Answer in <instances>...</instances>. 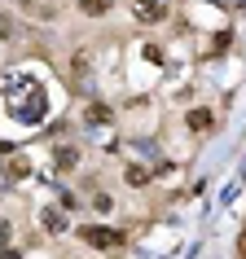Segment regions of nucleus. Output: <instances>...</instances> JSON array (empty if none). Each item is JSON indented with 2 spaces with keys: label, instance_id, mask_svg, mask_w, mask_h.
I'll use <instances>...</instances> for the list:
<instances>
[{
  "label": "nucleus",
  "instance_id": "obj_1",
  "mask_svg": "<svg viewBox=\"0 0 246 259\" xmlns=\"http://www.w3.org/2000/svg\"><path fill=\"white\" fill-rule=\"evenodd\" d=\"M75 237H79L88 250H97V255H114V250L128 246V233L114 229V224H106V220H97V224H75Z\"/></svg>",
  "mask_w": 246,
  "mask_h": 259
},
{
  "label": "nucleus",
  "instance_id": "obj_2",
  "mask_svg": "<svg viewBox=\"0 0 246 259\" xmlns=\"http://www.w3.org/2000/svg\"><path fill=\"white\" fill-rule=\"evenodd\" d=\"M128 9H132V18H137L141 27H163L167 14H172L163 0H128Z\"/></svg>",
  "mask_w": 246,
  "mask_h": 259
},
{
  "label": "nucleus",
  "instance_id": "obj_3",
  "mask_svg": "<svg viewBox=\"0 0 246 259\" xmlns=\"http://www.w3.org/2000/svg\"><path fill=\"white\" fill-rule=\"evenodd\" d=\"M79 163H84V150L75 145V141H57L53 145V171L70 176V171H79Z\"/></svg>",
  "mask_w": 246,
  "mask_h": 259
},
{
  "label": "nucleus",
  "instance_id": "obj_4",
  "mask_svg": "<svg viewBox=\"0 0 246 259\" xmlns=\"http://www.w3.org/2000/svg\"><path fill=\"white\" fill-rule=\"evenodd\" d=\"M40 224L53 233V237H66V233H75V215H66L57 202H53V206H40Z\"/></svg>",
  "mask_w": 246,
  "mask_h": 259
},
{
  "label": "nucleus",
  "instance_id": "obj_5",
  "mask_svg": "<svg viewBox=\"0 0 246 259\" xmlns=\"http://www.w3.org/2000/svg\"><path fill=\"white\" fill-rule=\"evenodd\" d=\"M185 127H189L193 137H211V132H216V110L211 106H193L189 114H185Z\"/></svg>",
  "mask_w": 246,
  "mask_h": 259
},
{
  "label": "nucleus",
  "instance_id": "obj_6",
  "mask_svg": "<svg viewBox=\"0 0 246 259\" xmlns=\"http://www.w3.org/2000/svg\"><path fill=\"white\" fill-rule=\"evenodd\" d=\"M154 176H158V171L145 167V163H123V185H128V189H150Z\"/></svg>",
  "mask_w": 246,
  "mask_h": 259
},
{
  "label": "nucleus",
  "instance_id": "obj_7",
  "mask_svg": "<svg viewBox=\"0 0 246 259\" xmlns=\"http://www.w3.org/2000/svg\"><path fill=\"white\" fill-rule=\"evenodd\" d=\"M114 206H119V202H114V193H110V189H93V193H88V215L110 220V215H114Z\"/></svg>",
  "mask_w": 246,
  "mask_h": 259
},
{
  "label": "nucleus",
  "instance_id": "obj_8",
  "mask_svg": "<svg viewBox=\"0 0 246 259\" xmlns=\"http://www.w3.org/2000/svg\"><path fill=\"white\" fill-rule=\"evenodd\" d=\"M18 9H22L27 18H44V22H53V18H57L53 0H18Z\"/></svg>",
  "mask_w": 246,
  "mask_h": 259
},
{
  "label": "nucleus",
  "instance_id": "obj_9",
  "mask_svg": "<svg viewBox=\"0 0 246 259\" xmlns=\"http://www.w3.org/2000/svg\"><path fill=\"white\" fill-rule=\"evenodd\" d=\"M57 206H62L66 215H75V220H79L84 211H88V202L79 198V189H62V193H57Z\"/></svg>",
  "mask_w": 246,
  "mask_h": 259
},
{
  "label": "nucleus",
  "instance_id": "obj_10",
  "mask_svg": "<svg viewBox=\"0 0 246 259\" xmlns=\"http://www.w3.org/2000/svg\"><path fill=\"white\" fill-rule=\"evenodd\" d=\"M88 127H106V123H114V110L106 106V101H88Z\"/></svg>",
  "mask_w": 246,
  "mask_h": 259
},
{
  "label": "nucleus",
  "instance_id": "obj_11",
  "mask_svg": "<svg viewBox=\"0 0 246 259\" xmlns=\"http://www.w3.org/2000/svg\"><path fill=\"white\" fill-rule=\"evenodd\" d=\"M75 9H79L84 18H110L114 0H75Z\"/></svg>",
  "mask_w": 246,
  "mask_h": 259
},
{
  "label": "nucleus",
  "instance_id": "obj_12",
  "mask_svg": "<svg viewBox=\"0 0 246 259\" xmlns=\"http://www.w3.org/2000/svg\"><path fill=\"white\" fill-rule=\"evenodd\" d=\"M5 176H9V180H27L31 176V163L22 158V154H14V158L5 163Z\"/></svg>",
  "mask_w": 246,
  "mask_h": 259
},
{
  "label": "nucleus",
  "instance_id": "obj_13",
  "mask_svg": "<svg viewBox=\"0 0 246 259\" xmlns=\"http://www.w3.org/2000/svg\"><path fill=\"white\" fill-rule=\"evenodd\" d=\"M70 62H75V66H70V75H75V79L88 88V75H93V70H88V62H93V57H88V53H75Z\"/></svg>",
  "mask_w": 246,
  "mask_h": 259
},
{
  "label": "nucleus",
  "instance_id": "obj_14",
  "mask_svg": "<svg viewBox=\"0 0 246 259\" xmlns=\"http://www.w3.org/2000/svg\"><path fill=\"white\" fill-rule=\"evenodd\" d=\"M0 40H5V44L18 40V18L14 14H0Z\"/></svg>",
  "mask_w": 246,
  "mask_h": 259
},
{
  "label": "nucleus",
  "instance_id": "obj_15",
  "mask_svg": "<svg viewBox=\"0 0 246 259\" xmlns=\"http://www.w3.org/2000/svg\"><path fill=\"white\" fill-rule=\"evenodd\" d=\"M18 242V229H14V220H5L0 215V250H5V246H14Z\"/></svg>",
  "mask_w": 246,
  "mask_h": 259
},
{
  "label": "nucleus",
  "instance_id": "obj_16",
  "mask_svg": "<svg viewBox=\"0 0 246 259\" xmlns=\"http://www.w3.org/2000/svg\"><path fill=\"white\" fill-rule=\"evenodd\" d=\"M141 57L154 62V66H163V49H158V44H141Z\"/></svg>",
  "mask_w": 246,
  "mask_h": 259
},
{
  "label": "nucleus",
  "instance_id": "obj_17",
  "mask_svg": "<svg viewBox=\"0 0 246 259\" xmlns=\"http://www.w3.org/2000/svg\"><path fill=\"white\" fill-rule=\"evenodd\" d=\"M0 259H22V246H18V242L5 246V250H0Z\"/></svg>",
  "mask_w": 246,
  "mask_h": 259
}]
</instances>
